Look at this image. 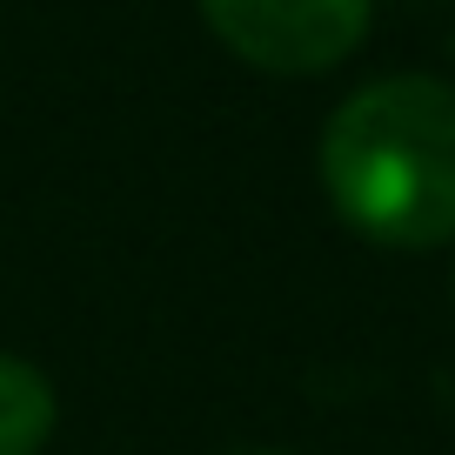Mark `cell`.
<instances>
[{"label":"cell","mask_w":455,"mask_h":455,"mask_svg":"<svg viewBox=\"0 0 455 455\" xmlns=\"http://www.w3.org/2000/svg\"><path fill=\"white\" fill-rule=\"evenodd\" d=\"M208 28L268 74H322L369 34V0H201Z\"/></svg>","instance_id":"obj_2"},{"label":"cell","mask_w":455,"mask_h":455,"mask_svg":"<svg viewBox=\"0 0 455 455\" xmlns=\"http://www.w3.org/2000/svg\"><path fill=\"white\" fill-rule=\"evenodd\" d=\"M54 435V388L34 362L0 355V455H41Z\"/></svg>","instance_id":"obj_3"},{"label":"cell","mask_w":455,"mask_h":455,"mask_svg":"<svg viewBox=\"0 0 455 455\" xmlns=\"http://www.w3.org/2000/svg\"><path fill=\"white\" fill-rule=\"evenodd\" d=\"M335 214L382 248H442L455 235V87L395 74L335 108L322 134Z\"/></svg>","instance_id":"obj_1"},{"label":"cell","mask_w":455,"mask_h":455,"mask_svg":"<svg viewBox=\"0 0 455 455\" xmlns=\"http://www.w3.org/2000/svg\"><path fill=\"white\" fill-rule=\"evenodd\" d=\"M235 455H288V449H235Z\"/></svg>","instance_id":"obj_4"}]
</instances>
